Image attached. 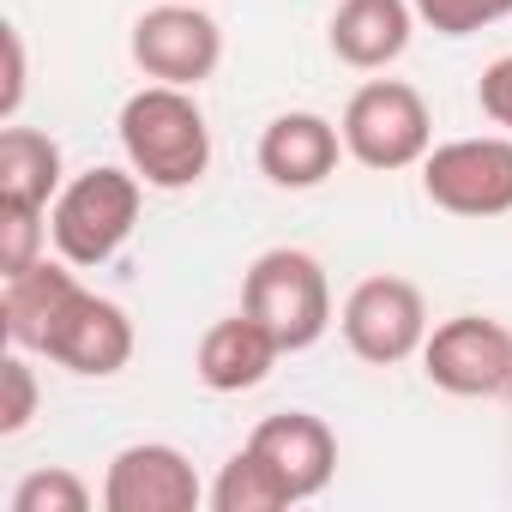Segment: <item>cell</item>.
<instances>
[{
  "label": "cell",
  "mask_w": 512,
  "mask_h": 512,
  "mask_svg": "<svg viewBox=\"0 0 512 512\" xmlns=\"http://www.w3.org/2000/svg\"><path fill=\"white\" fill-rule=\"evenodd\" d=\"M121 151H127V169L157 187V193H187L205 181L211 169V127H205V109L193 91L181 85H145L121 103Z\"/></svg>",
  "instance_id": "obj_1"
},
{
  "label": "cell",
  "mask_w": 512,
  "mask_h": 512,
  "mask_svg": "<svg viewBox=\"0 0 512 512\" xmlns=\"http://www.w3.org/2000/svg\"><path fill=\"white\" fill-rule=\"evenodd\" d=\"M241 308L260 320L284 356L314 350L332 332V284L308 247H266L241 278Z\"/></svg>",
  "instance_id": "obj_2"
},
{
  "label": "cell",
  "mask_w": 512,
  "mask_h": 512,
  "mask_svg": "<svg viewBox=\"0 0 512 512\" xmlns=\"http://www.w3.org/2000/svg\"><path fill=\"white\" fill-rule=\"evenodd\" d=\"M139 199H145V181L133 169H115V163H97L85 175H73L61 187V199L49 205V241L61 260L73 266H103L127 247L133 223H139Z\"/></svg>",
  "instance_id": "obj_3"
},
{
  "label": "cell",
  "mask_w": 512,
  "mask_h": 512,
  "mask_svg": "<svg viewBox=\"0 0 512 512\" xmlns=\"http://www.w3.org/2000/svg\"><path fill=\"white\" fill-rule=\"evenodd\" d=\"M344 151L374 169V175H392V169H416L428 151H434V115L422 103L416 85L404 79H368L350 103H344Z\"/></svg>",
  "instance_id": "obj_4"
},
{
  "label": "cell",
  "mask_w": 512,
  "mask_h": 512,
  "mask_svg": "<svg viewBox=\"0 0 512 512\" xmlns=\"http://www.w3.org/2000/svg\"><path fill=\"white\" fill-rule=\"evenodd\" d=\"M133 67L157 85L199 91L223 67V25L205 13V0H157L133 19Z\"/></svg>",
  "instance_id": "obj_5"
},
{
  "label": "cell",
  "mask_w": 512,
  "mask_h": 512,
  "mask_svg": "<svg viewBox=\"0 0 512 512\" xmlns=\"http://www.w3.org/2000/svg\"><path fill=\"white\" fill-rule=\"evenodd\" d=\"M338 332H344L350 356H362L368 368H398V362L422 356V344H428V302L410 278L380 272L344 296Z\"/></svg>",
  "instance_id": "obj_6"
},
{
  "label": "cell",
  "mask_w": 512,
  "mask_h": 512,
  "mask_svg": "<svg viewBox=\"0 0 512 512\" xmlns=\"http://www.w3.org/2000/svg\"><path fill=\"white\" fill-rule=\"evenodd\" d=\"M428 205L452 217H506L512 211V133L446 139L422 157Z\"/></svg>",
  "instance_id": "obj_7"
},
{
  "label": "cell",
  "mask_w": 512,
  "mask_h": 512,
  "mask_svg": "<svg viewBox=\"0 0 512 512\" xmlns=\"http://www.w3.org/2000/svg\"><path fill=\"white\" fill-rule=\"evenodd\" d=\"M422 374L446 398H500L512 392V332L488 314H452L428 332Z\"/></svg>",
  "instance_id": "obj_8"
},
{
  "label": "cell",
  "mask_w": 512,
  "mask_h": 512,
  "mask_svg": "<svg viewBox=\"0 0 512 512\" xmlns=\"http://www.w3.org/2000/svg\"><path fill=\"white\" fill-rule=\"evenodd\" d=\"M211 488L169 440H133L103 470V512H199Z\"/></svg>",
  "instance_id": "obj_9"
},
{
  "label": "cell",
  "mask_w": 512,
  "mask_h": 512,
  "mask_svg": "<svg viewBox=\"0 0 512 512\" xmlns=\"http://www.w3.org/2000/svg\"><path fill=\"white\" fill-rule=\"evenodd\" d=\"M43 356H49L55 368H67V374H79V380H109V374H121V368L133 362V320H127L121 302L79 290V296L61 308V320H55Z\"/></svg>",
  "instance_id": "obj_10"
},
{
  "label": "cell",
  "mask_w": 512,
  "mask_h": 512,
  "mask_svg": "<svg viewBox=\"0 0 512 512\" xmlns=\"http://www.w3.org/2000/svg\"><path fill=\"white\" fill-rule=\"evenodd\" d=\"M338 157H350L344 133H338V121H326L314 109H290V115L266 121V133H260V175L284 193H308V187L332 181Z\"/></svg>",
  "instance_id": "obj_11"
},
{
  "label": "cell",
  "mask_w": 512,
  "mask_h": 512,
  "mask_svg": "<svg viewBox=\"0 0 512 512\" xmlns=\"http://www.w3.org/2000/svg\"><path fill=\"white\" fill-rule=\"evenodd\" d=\"M247 446L284 476V488L296 500L326 494V482L338 476V434L314 410H278V416H266L260 428L247 434Z\"/></svg>",
  "instance_id": "obj_12"
},
{
  "label": "cell",
  "mask_w": 512,
  "mask_h": 512,
  "mask_svg": "<svg viewBox=\"0 0 512 512\" xmlns=\"http://www.w3.org/2000/svg\"><path fill=\"white\" fill-rule=\"evenodd\" d=\"M278 356H284V344L241 308V314L205 326V338H199V350H193V374H199V386H211V392H253V386L272 380Z\"/></svg>",
  "instance_id": "obj_13"
},
{
  "label": "cell",
  "mask_w": 512,
  "mask_h": 512,
  "mask_svg": "<svg viewBox=\"0 0 512 512\" xmlns=\"http://www.w3.org/2000/svg\"><path fill=\"white\" fill-rule=\"evenodd\" d=\"M79 290H85V284L73 278V260H49V253H43L37 266L0 278V332H7V344L43 356V344H49L61 308H67Z\"/></svg>",
  "instance_id": "obj_14"
},
{
  "label": "cell",
  "mask_w": 512,
  "mask_h": 512,
  "mask_svg": "<svg viewBox=\"0 0 512 512\" xmlns=\"http://www.w3.org/2000/svg\"><path fill=\"white\" fill-rule=\"evenodd\" d=\"M416 31V7L410 0H338V13L326 25V43L344 67L356 73H386Z\"/></svg>",
  "instance_id": "obj_15"
},
{
  "label": "cell",
  "mask_w": 512,
  "mask_h": 512,
  "mask_svg": "<svg viewBox=\"0 0 512 512\" xmlns=\"http://www.w3.org/2000/svg\"><path fill=\"white\" fill-rule=\"evenodd\" d=\"M67 187V169H61V145L43 133V127H19L7 121L0 133V199L7 205H37L49 211Z\"/></svg>",
  "instance_id": "obj_16"
},
{
  "label": "cell",
  "mask_w": 512,
  "mask_h": 512,
  "mask_svg": "<svg viewBox=\"0 0 512 512\" xmlns=\"http://www.w3.org/2000/svg\"><path fill=\"white\" fill-rule=\"evenodd\" d=\"M211 512H284V506H296V494L284 488V476L253 452V446H241L223 470H217V482H211Z\"/></svg>",
  "instance_id": "obj_17"
},
{
  "label": "cell",
  "mask_w": 512,
  "mask_h": 512,
  "mask_svg": "<svg viewBox=\"0 0 512 512\" xmlns=\"http://www.w3.org/2000/svg\"><path fill=\"white\" fill-rule=\"evenodd\" d=\"M43 247H49V211H37V205H7V199H0V278L37 266Z\"/></svg>",
  "instance_id": "obj_18"
},
{
  "label": "cell",
  "mask_w": 512,
  "mask_h": 512,
  "mask_svg": "<svg viewBox=\"0 0 512 512\" xmlns=\"http://www.w3.org/2000/svg\"><path fill=\"white\" fill-rule=\"evenodd\" d=\"M31 350H7L0 356V434H25L31 422H37V404H43V386H37V368L25 362Z\"/></svg>",
  "instance_id": "obj_19"
},
{
  "label": "cell",
  "mask_w": 512,
  "mask_h": 512,
  "mask_svg": "<svg viewBox=\"0 0 512 512\" xmlns=\"http://www.w3.org/2000/svg\"><path fill=\"white\" fill-rule=\"evenodd\" d=\"M13 512H91V488L67 464H49L13 488Z\"/></svg>",
  "instance_id": "obj_20"
},
{
  "label": "cell",
  "mask_w": 512,
  "mask_h": 512,
  "mask_svg": "<svg viewBox=\"0 0 512 512\" xmlns=\"http://www.w3.org/2000/svg\"><path fill=\"white\" fill-rule=\"evenodd\" d=\"M410 7L440 37H476V31H488L512 13V0H410Z\"/></svg>",
  "instance_id": "obj_21"
},
{
  "label": "cell",
  "mask_w": 512,
  "mask_h": 512,
  "mask_svg": "<svg viewBox=\"0 0 512 512\" xmlns=\"http://www.w3.org/2000/svg\"><path fill=\"white\" fill-rule=\"evenodd\" d=\"M0 49H7V85H0V121H19V109H25V85H31V67H25V37H19V25H0Z\"/></svg>",
  "instance_id": "obj_22"
},
{
  "label": "cell",
  "mask_w": 512,
  "mask_h": 512,
  "mask_svg": "<svg viewBox=\"0 0 512 512\" xmlns=\"http://www.w3.org/2000/svg\"><path fill=\"white\" fill-rule=\"evenodd\" d=\"M476 109H482L494 127L512 133V55H500L494 67H482V79H476Z\"/></svg>",
  "instance_id": "obj_23"
}]
</instances>
